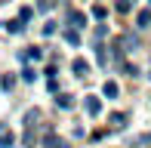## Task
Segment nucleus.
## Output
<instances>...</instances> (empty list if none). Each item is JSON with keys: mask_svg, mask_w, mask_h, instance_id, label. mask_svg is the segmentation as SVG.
<instances>
[{"mask_svg": "<svg viewBox=\"0 0 151 148\" xmlns=\"http://www.w3.org/2000/svg\"><path fill=\"white\" fill-rule=\"evenodd\" d=\"M71 22H74V28H83L86 19H83V12H71Z\"/></svg>", "mask_w": 151, "mask_h": 148, "instance_id": "6", "label": "nucleus"}, {"mask_svg": "<svg viewBox=\"0 0 151 148\" xmlns=\"http://www.w3.org/2000/svg\"><path fill=\"white\" fill-rule=\"evenodd\" d=\"M43 148H71V145H68L65 139H56V136H46V139H43Z\"/></svg>", "mask_w": 151, "mask_h": 148, "instance_id": "1", "label": "nucleus"}, {"mask_svg": "<svg viewBox=\"0 0 151 148\" xmlns=\"http://www.w3.org/2000/svg\"><path fill=\"white\" fill-rule=\"evenodd\" d=\"M37 6H40V9H52V6H56V0H40Z\"/></svg>", "mask_w": 151, "mask_h": 148, "instance_id": "11", "label": "nucleus"}, {"mask_svg": "<svg viewBox=\"0 0 151 148\" xmlns=\"http://www.w3.org/2000/svg\"><path fill=\"white\" fill-rule=\"evenodd\" d=\"M136 25H139V28H148V25H151V12H148V9H142V12H139V19H136Z\"/></svg>", "mask_w": 151, "mask_h": 148, "instance_id": "4", "label": "nucleus"}, {"mask_svg": "<svg viewBox=\"0 0 151 148\" xmlns=\"http://www.w3.org/2000/svg\"><path fill=\"white\" fill-rule=\"evenodd\" d=\"M117 12H129V0H117Z\"/></svg>", "mask_w": 151, "mask_h": 148, "instance_id": "9", "label": "nucleus"}, {"mask_svg": "<svg viewBox=\"0 0 151 148\" xmlns=\"http://www.w3.org/2000/svg\"><path fill=\"white\" fill-rule=\"evenodd\" d=\"M59 108H71V96H59Z\"/></svg>", "mask_w": 151, "mask_h": 148, "instance_id": "8", "label": "nucleus"}, {"mask_svg": "<svg viewBox=\"0 0 151 148\" xmlns=\"http://www.w3.org/2000/svg\"><path fill=\"white\" fill-rule=\"evenodd\" d=\"M105 96H108V99L117 96V83H114V80H108V83H105Z\"/></svg>", "mask_w": 151, "mask_h": 148, "instance_id": "5", "label": "nucleus"}, {"mask_svg": "<svg viewBox=\"0 0 151 148\" xmlns=\"http://www.w3.org/2000/svg\"><path fill=\"white\" fill-rule=\"evenodd\" d=\"M74 71H77V74H86V62H80V59H77V62H74Z\"/></svg>", "mask_w": 151, "mask_h": 148, "instance_id": "10", "label": "nucleus"}, {"mask_svg": "<svg viewBox=\"0 0 151 148\" xmlns=\"http://www.w3.org/2000/svg\"><path fill=\"white\" fill-rule=\"evenodd\" d=\"M83 108L90 111V114H99V111H102V105H99V99H96V96H86V102H83Z\"/></svg>", "mask_w": 151, "mask_h": 148, "instance_id": "2", "label": "nucleus"}, {"mask_svg": "<svg viewBox=\"0 0 151 148\" xmlns=\"http://www.w3.org/2000/svg\"><path fill=\"white\" fill-rule=\"evenodd\" d=\"M65 40H68V43H71V46H77V43H80L77 31H65Z\"/></svg>", "mask_w": 151, "mask_h": 148, "instance_id": "7", "label": "nucleus"}, {"mask_svg": "<svg viewBox=\"0 0 151 148\" xmlns=\"http://www.w3.org/2000/svg\"><path fill=\"white\" fill-rule=\"evenodd\" d=\"M37 120H40V111H37V108H31L28 114H25V126H28V130H31L34 124H37Z\"/></svg>", "mask_w": 151, "mask_h": 148, "instance_id": "3", "label": "nucleus"}]
</instances>
